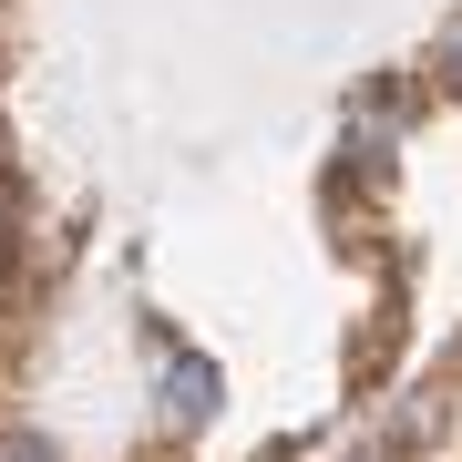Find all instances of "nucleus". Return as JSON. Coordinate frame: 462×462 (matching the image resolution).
<instances>
[{
  "label": "nucleus",
  "instance_id": "2",
  "mask_svg": "<svg viewBox=\"0 0 462 462\" xmlns=\"http://www.w3.org/2000/svg\"><path fill=\"white\" fill-rule=\"evenodd\" d=\"M11 452H21V462H42V442H11Z\"/></svg>",
  "mask_w": 462,
  "mask_h": 462
},
{
  "label": "nucleus",
  "instance_id": "1",
  "mask_svg": "<svg viewBox=\"0 0 462 462\" xmlns=\"http://www.w3.org/2000/svg\"><path fill=\"white\" fill-rule=\"evenodd\" d=\"M442 72H452V83H462V21H452V42H442Z\"/></svg>",
  "mask_w": 462,
  "mask_h": 462
}]
</instances>
